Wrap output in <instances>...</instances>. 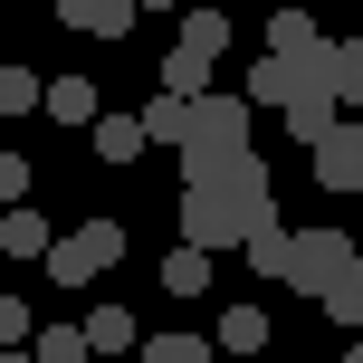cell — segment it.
<instances>
[{
  "mask_svg": "<svg viewBox=\"0 0 363 363\" xmlns=\"http://www.w3.org/2000/svg\"><path fill=\"white\" fill-rule=\"evenodd\" d=\"M258 230H277V191H268V163H239L220 182H201V191H182V249H249Z\"/></svg>",
  "mask_w": 363,
  "mask_h": 363,
  "instance_id": "6da1fadb",
  "label": "cell"
},
{
  "mask_svg": "<svg viewBox=\"0 0 363 363\" xmlns=\"http://www.w3.org/2000/svg\"><path fill=\"white\" fill-rule=\"evenodd\" d=\"M182 191H201V182L239 172L249 163V96H191L182 106Z\"/></svg>",
  "mask_w": 363,
  "mask_h": 363,
  "instance_id": "7a4b0ae2",
  "label": "cell"
},
{
  "mask_svg": "<svg viewBox=\"0 0 363 363\" xmlns=\"http://www.w3.org/2000/svg\"><path fill=\"white\" fill-rule=\"evenodd\" d=\"M220 48H230V19H220V10H191V19H182V38L163 48V96H182V106H191V96H211Z\"/></svg>",
  "mask_w": 363,
  "mask_h": 363,
  "instance_id": "3957f363",
  "label": "cell"
},
{
  "mask_svg": "<svg viewBox=\"0 0 363 363\" xmlns=\"http://www.w3.org/2000/svg\"><path fill=\"white\" fill-rule=\"evenodd\" d=\"M345 268H354V239H345V230H287V287H296V296L325 306Z\"/></svg>",
  "mask_w": 363,
  "mask_h": 363,
  "instance_id": "277c9868",
  "label": "cell"
},
{
  "mask_svg": "<svg viewBox=\"0 0 363 363\" xmlns=\"http://www.w3.org/2000/svg\"><path fill=\"white\" fill-rule=\"evenodd\" d=\"M115 258H125V230H115V220H86V230H67L48 249V287H96Z\"/></svg>",
  "mask_w": 363,
  "mask_h": 363,
  "instance_id": "5b68a950",
  "label": "cell"
},
{
  "mask_svg": "<svg viewBox=\"0 0 363 363\" xmlns=\"http://www.w3.org/2000/svg\"><path fill=\"white\" fill-rule=\"evenodd\" d=\"M315 182H325L335 201H345V191H363V125H354V115L325 134V144H315Z\"/></svg>",
  "mask_w": 363,
  "mask_h": 363,
  "instance_id": "8992f818",
  "label": "cell"
},
{
  "mask_svg": "<svg viewBox=\"0 0 363 363\" xmlns=\"http://www.w3.org/2000/svg\"><path fill=\"white\" fill-rule=\"evenodd\" d=\"M211 354H239V363H268V315H258V306H230V315H220V335H211Z\"/></svg>",
  "mask_w": 363,
  "mask_h": 363,
  "instance_id": "52a82bcc",
  "label": "cell"
},
{
  "mask_svg": "<svg viewBox=\"0 0 363 363\" xmlns=\"http://www.w3.org/2000/svg\"><path fill=\"white\" fill-rule=\"evenodd\" d=\"M77 335H86V354H134V345H144V325H134V306H115V296H106V306H96V315H86Z\"/></svg>",
  "mask_w": 363,
  "mask_h": 363,
  "instance_id": "ba28073f",
  "label": "cell"
},
{
  "mask_svg": "<svg viewBox=\"0 0 363 363\" xmlns=\"http://www.w3.org/2000/svg\"><path fill=\"white\" fill-rule=\"evenodd\" d=\"M325 86H335V106H363V38H325Z\"/></svg>",
  "mask_w": 363,
  "mask_h": 363,
  "instance_id": "9c48e42d",
  "label": "cell"
},
{
  "mask_svg": "<svg viewBox=\"0 0 363 363\" xmlns=\"http://www.w3.org/2000/svg\"><path fill=\"white\" fill-rule=\"evenodd\" d=\"M38 115H57V125H96V86H86V77H48V86H38Z\"/></svg>",
  "mask_w": 363,
  "mask_h": 363,
  "instance_id": "30bf717a",
  "label": "cell"
},
{
  "mask_svg": "<svg viewBox=\"0 0 363 363\" xmlns=\"http://www.w3.org/2000/svg\"><path fill=\"white\" fill-rule=\"evenodd\" d=\"M0 249L10 258H38V268H48V249H57V230L38 211H0Z\"/></svg>",
  "mask_w": 363,
  "mask_h": 363,
  "instance_id": "8fae6325",
  "label": "cell"
},
{
  "mask_svg": "<svg viewBox=\"0 0 363 363\" xmlns=\"http://www.w3.org/2000/svg\"><path fill=\"white\" fill-rule=\"evenodd\" d=\"M57 19H67L77 38H125V29H134V10H125V0H67Z\"/></svg>",
  "mask_w": 363,
  "mask_h": 363,
  "instance_id": "7c38bea8",
  "label": "cell"
},
{
  "mask_svg": "<svg viewBox=\"0 0 363 363\" xmlns=\"http://www.w3.org/2000/svg\"><path fill=\"white\" fill-rule=\"evenodd\" d=\"M335 125H345V106H325V96H296V106H287V134H296V144H306V153L325 144Z\"/></svg>",
  "mask_w": 363,
  "mask_h": 363,
  "instance_id": "4fadbf2b",
  "label": "cell"
},
{
  "mask_svg": "<svg viewBox=\"0 0 363 363\" xmlns=\"http://www.w3.org/2000/svg\"><path fill=\"white\" fill-rule=\"evenodd\" d=\"M249 106H296V67L287 57H258L249 67Z\"/></svg>",
  "mask_w": 363,
  "mask_h": 363,
  "instance_id": "5bb4252c",
  "label": "cell"
},
{
  "mask_svg": "<svg viewBox=\"0 0 363 363\" xmlns=\"http://www.w3.org/2000/svg\"><path fill=\"white\" fill-rule=\"evenodd\" d=\"M96 153H106V163H134V153H144V125H134V115H96Z\"/></svg>",
  "mask_w": 363,
  "mask_h": 363,
  "instance_id": "9a60e30c",
  "label": "cell"
},
{
  "mask_svg": "<svg viewBox=\"0 0 363 363\" xmlns=\"http://www.w3.org/2000/svg\"><path fill=\"white\" fill-rule=\"evenodd\" d=\"M306 48H315V19L306 10H277L268 19V57H306Z\"/></svg>",
  "mask_w": 363,
  "mask_h": 363,
  "instance_id": "2e32d148",
  "label": "cell"
},
{
  "mask_svg": "<svg viewBox=\"0 0 363 363\" xmlns=\"http://www.w3.org/2000/svg\"><path fill=\"white\" fill-rule=\"evenodd\" d=\"M163 287L172 296H211V258H201V249H172L163 258Z\"/></svg>",
  "mask_w": 363,
  "mask_h": 363,
  "instance_id": "e0dca14e",
  "label": "cell"
},
{
  "mask_svg": "<svg viewBox=\"0 0 363 363\" xmlns=\"http://www.w3.org/2000/svg\"><path fill=\"white\" fill-rule=\"evenodd\" d=\"M29 363H86V335H77V325H38L29 335Z\"/></svg>",
  "mask_w": 363,
  "mask_h": 363,
  "instance_id": "ac0fdd59",
  "label": "cell"
},
{
  "mask_svg": "<svg viewBox=\"0 0 363 363\" xmlns=\"http://www.w3.org/2000/svg\"><path fill=\"white\" fill-rule=\"evenodd\" d=\"M144 363H220V354H211V335H153Z\"/></svg>",
  "mask_w": 363,
  "mask_h": 363,
  "instance_id": "d6986e66",
  "label": "cell"
},
{
  "mask_svg": "<svg viewBox=\"0 0 363 363\" xmlns=\"http://www.w3.org/2000/svg\"><path fill=\"white\" fill-rule=\"evenodd\" d=\"M134 125H144V144H182V96H153Z\"/></svg>",
  "mask_w": 363,
  "mask_h": 363,
  "instance_id": "ffe728a7",
  "label": "cell"
},
{
  "mask_svg": "<svg viewBox=\"0 0 363 363\" xmlns=\"http://www.w3.org/2000/svg\"><path fill=\"white\" fill-rule=\"evenodd\" d=\"M325 315H335V325H345V335H363V287H354V268L335 277V296H325Z\"/></svg>",
  "mask_w": 363,
  "mask_h": 363,
  "instance_id": "44dd1931",
  "label": "cell"
},
{
  "mask_svg": "<svg viewBox=\"0 0 363 363\" xmlns=\"http://www.w3.org/2000/svg\"><path fill=\"white\" fill-rule=\"evenodd\" d=\"M0 211H29V153H0Z\"/></svg>",
  "mask_w": 363,
  "mask_h": 363,
  "instance_id": "7402d4cb",
  "label": "cell"
},
{
  "mask_svg": "<svg viewBox=\"0 0 363 363\" xmlns=\"http://www.w3.org/2000/svg\"><path fill=\"white\" fill-rule=\"evenodd\" d=\"M38 106V77L29 67H0V115H29Z\"/></svg>",
  "mask_w": 363,
  "mask_h": 363,
  "instance_id": "603a6c76",
  "label": "cell"
},
{
  "mask_svg": "<svg viewBox=\"0 0 363 363\" xmlns=\"http://www.w3.org/2000/svg\"><path fill=\"white\" fill-rule=\"evenodd\" d=\"M249 268H258V277H287V230H258V239H249Z\"/></svg>",
  "mask_w": 363,
  "mask_h": 363,
  "instance_id": "cb8c5ba5",
  "label": "cell"
},
{
  "mask_svg": "<svg viewBox=\"0 0 363 363\" xmlns=\"http://www.w3.org/2000/svg\"><path fill=\"white\" fill-rule=\"evenodd\" d=\"M29 345V306H19V296H0V354H19Z\"/></svg>",
  "mask_w": 363,
  "mask_h": 363,
  "instance_id": "d4e9b609",
  "label": "cell"
},
{
  "mask_svg": "<svg viewBox=\"0 0 363 363\" xmlns=\"http://www.w3.org/2000/svg\"><path fill=\"white\" fill-rule=\"evenodd\" d=\"M0 363H29V345H19V354H0Z\"/></svg>",
  "mask_w": 363,
  "mask_h": 363,
  "instance_id": "484cf974",
  "label": "cell"
},
{
  "mask_svg": "<svg viewBox=\"0 0 363 363\" xmlns=\"http://www.w3.org/2000/svg\"><path fill=\"white\" fill-rule=\"evenodd\" d=\"M354 287H363V249H354Z\"/></svg>",
  "mask_w": 363,
  "mask_h": 363,
  "instance_id": "4316f807",
  "label": "cell"
},
{
  "mask_svg": "<svg viewBox=\"0 0 363 363\" xmlns=\"http://www.w3.org/2000/svg\"><path fill=\"white\" fill-rule=\"evenodd\" d=\"M345 363H363V335H354V354H345Z\"/></svg>",
  "mask_w": 363,
  "mask_h": 363,
  "instance_id": "83f0119b",
  "label": "cell"
},
{
  "mask_svg": "<svg viewBox=\"0 0 363 363\" xmlns=\"http://www.w3.org/2000/svg\"><path fill=\"white\" fill-rule=\"evenodd\" d=\"M268 363H287V354H268Z\"/></svg>",
  "mask_w": 363,
  "mask_h": 363,
  "instance_id": "f1b7e54d",
  "label": "cell"
},
{
  "mask_svg": "<svg viewBox=\"0 0 363 363\" xmlns=\"http://www.w3.org/2000/svg\"><path fill=\"white\" fill-rule=\"evenodd\" d=\"M354 38H363V29H354Z\"/></svg>",
  "mask_w": 363,
  "mask_h": 363,
  "instance_id": "f546056e",
  "label": "cell"
}]
</instances>
